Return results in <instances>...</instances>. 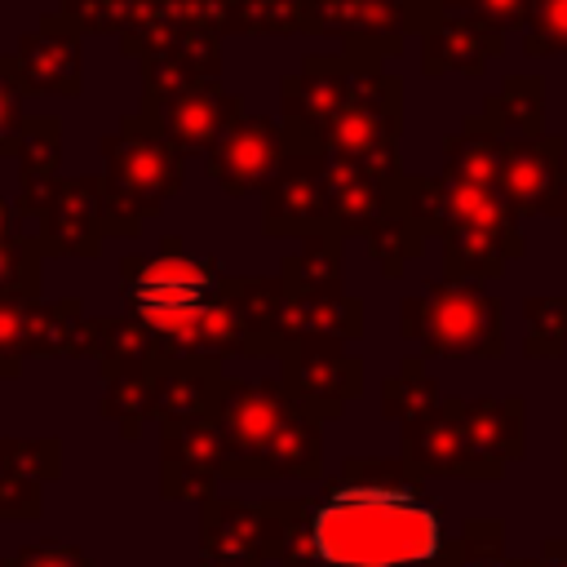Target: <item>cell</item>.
Wrapping results in <instances>:
<instances>
[{
  "mask_svg": "<svg viewBox=\"0 0 567 567\" xmlns=\"http://www.w3.org/2000/svg\"><path fill=\"white\" fill-rule=\"evenodd\" d=\"M456 532L403 456H346L337 483L310 496L297 554L279 567H447Z\"/></svg>",
  "mask_w": 567,
  "mask_h": 567,
  "instance_id": "1",
  "label": "cell"
},
{
  "mask_svg": "<svg viewBox=\"0 0 567 567\" xmlns=\"http://www.w3.org/2000/svg\"><path fill=\"white\" fill-rule=\"evenodd\" d=\"M226 270L217 257H195L177 235L159 244V252L120 261L124 310L142 319L159 354L168 359H226L235 354V323L226 310Z\"/></svg>",
  "mask_w": 567,
  "mask_h": 567,
  "instance_id": "2",
  "label": "cell"
},
{
  "mask_svg": "<svg viewBox=\"0 0 567 567\" xmlns=\"http://www.w3.org/2000/svg\"><path fill=\"white\" fill-rule=\"evenodd\" d=\"M186 155L142 120V111L124 115L102 137V230L137 235L142 221L159 217L164 204L182 190Z\"/></svg>",
  "mask_w": 567,
  "mask_h": 567,
  "instance_id": "3",
  "label": "cell"
},
{
  "mask_svg": "<svg viewBox=\"0 0 567 567\" xmlns=\"http://www.w3.org/2000/svg\"><path fill=\"white\" fill-rule=\"evenodd\" d=\"M399 332L434 359H501L505 306L483 284L434 279L425 284V292L403 297Z\"/></svg>",
  "mask_w": 567,
  "mask_h": 567,
  "instance_id": "4",
  "label": "cell"
},
{
  "mask_svg": "<svg viewBox=\"0 0 567 567\" xmlns=\"http://www.w3.org/2000/svg\"><path fill=\"white\" fill-rule=\"evenodd\" d=\"M310 496L288 501H230L199 505V567H266L297 554Z\"/></svg>",
  "mask_w": 567,
  "mask_h": 567,
  "instance_id": "5",
  "label": "cell"
},
{
  "mask_svg": "<svg viewBox=\"0 0 567 567\" xmlns=\"http://www.w3.org/2000/svg\"><path fill=\"white\" fill-rule=\"evenodd\" d=\"M447 221H443V279H470V284H487L501 279L509 270L514 257H523V230H518V213L509 208V199L492 186H474V182H456L447 177Z\"/></svg>",
  "mask_w": 567,
  "mask_h": 567,
  "instance_id": "6",
  "label": "cell"
},
{
  "mask_svg": "<svg viewBox=\"0 0 567 567\" xmlns=\"http://www.w3.org/2000/svg\"><path fill=\"white\" fill-rule=\"evenodd\" d=\"M350 93L323 137V155L332 159H399L403 137V80L385 71L381 58L354 53Z\"/></svg>",
  "mask_w": 567,
  "mask_h": 567,
  "instance_id": "7",
  "label": "cell"
},
{
  "mask_svg": "<svg viewBox=\"0 0 567 567\" xmlns=\"http://www.w3.org/2000/svg\"><path fill=\"white\" fill-rule=\"evenodd\" d=\"M434 22L416 0H306V35L341 40V53L399 58L408 35H425Z\"/></svg>",
  "mask_w": 567,
  "mask_h": 567,
  "instance_id": "8",
  "label": "cell"
},
{
  "mask_svg": "<svg viewBox=\"0 0 567 567\" xmlns=\"http://www.w3.org/2000/svg\"><path fill=\"white\" fill-rule=\"evenodd\" d=\"M354 62V53H306V62L279 80L288 155H323V137L350 93Z\"/></svg>",
  "mask_w": 567,
  "mask_h": 567,
  "instance_id": "9",
  "label": "cell"
},
{
  "mask_svg": "<svg viewBox=\"0 0 567 567\" xmlns=\"http://www.w3.org/2000/svg\"><path fill=\"white\" fill-rule=\"evenodd\" d=\"M297 408H301V394H292L284 377H226L221 403L213 412L230 443L226 478H252L261 452Z\"/></svg>",
  "mask_w": 567,
  "mask_h": 567,
  "instance_id": "10",
  "label": "cell"
},
{
  "mask_svg": "<svg viewBox=\"0 0 567 567\" xmlns=\"http://www.w3.org/2000/svg\"><path fill=\"white\" fill-rule=\"evenodd\" d=\"M84 31L66 13H44L13 53L0 58L4 84H13L22 97H80L84 89Z\"/></svg>",
  "mask_w": 567,
  "mask_h": 567,
  "instance_id": "11",
  "label": "cell"
},
{
  "mask_svg": "<svg viewBox=\"0 0 567 567\" xmlns=\"http://www.w3.org/2000/svg\"><path fill=\"white\" fill-rule=\"evenodd\" d=\"M447 416L456 425L470 483H496L505 474V465L523 461V452H527V403L518 394L447 399Z\"/></svg>",
  "mask_w": 567,
  "mask_h": 567,
  "instance_id": "12",
  "label": "cell"
},
{
  "mask_svg": "<svg viewBox=\"0 0 567 567\" xmlns=\"http://www.w3.org/2000/svg\"><path fill=\"white\" fill-rule=\"evenodd\" d=\"M230 470V443L217 416L159 425V496L164 501H213Z\"/></svg>",
  "mask_w": 567,
  "mask_h": 567,
  "instance_id": "13",
  "label": "cell"
},
{
  "mask_svg": "<svg viewBox=\"0 0 567 567\" xmlns=\"http://www.w3.org/2000/svg\"><path fill=\"white\" fill-rule=\"evenodd\" d=\"M332 186L323 155H284L279 177L261 195V235L270 239H310L332 230Z\"/></svg>",
  "mask_w": 567,
  "mask_h": 567,
  "instance_id": "14",
  "label": "cell"
},
{
  "mask_svg": "<svg viewBox=\"0 0 567 567\" xmlns=\"http://www.w3.org/2000/svg\"><path fill=\"white\" fill-rule=\"evenodd\" d=\"M284 124H275L270 115H239L217 146L204 155V173L230 195V199H248V195H266V186L279 177L284 168Z\"/></svg>",
  "mask_w": 567,
  "mask_h": 567,
  "instance_id": "15",
  "label": "cell"
},
{
  "mask_svg": "<svg viewBox=\"0 0 567 567\" xmlns=\"http://www.w3.org/2000/svg\"><path fill=\"white\" fill-rule=\"evenodd\" d=\"M239 115H244V102L230 89H221V80H204L173 93H142V120L155 124L182 155L186 151L208 155Z\"/></svg>",
  "mask_w": 567,
  "mask_h": 567,
  "instance_id": "16",
  "label": "cell"
},
{
  "mask_svg": "<svg viewBox=\"0 0 567 567\" xmlns=\"http://www.w3.org/2000/svg\"><path fill=\"white\" fill-rule=\"evenodd\" d=\"M501 195L518 217H563L567 204V146L563 137H518L505 151Z\"/></svg>",
  "mask_w": 567,
  "mask_h": 567,
  "instance_id": "17",
  "label": "cell"
},
{
  "mask_svg": "<svg viewBox=\"0 0 567 567\" xmlns=\"http://www.w3.org/2000/svg\"><path fill=\"white\" fill-rule=\"evenodd\" d=\"M323 159H328V186H332V208H337L332 235L368 239L394 204L403 164L399 159H332V155H323Z\"/></svg>",
  "mask_w": 567,
  "mask_h": 567,
  "instance_id": "18",
  "label": "cell"
},
{
  "mask_svg": "<svg viewBox=\"0 0 567 567\" xmlns=\"http://www.w3.org/2000/svg\"><path fill=\"white\" fill-rule=\"evenodd\" d=\"M284 381L292 394H301L306 403H319V408H332L341 412L346 403H354L363 390H368V377H363V359L346 350V341H332V337H310V341H297L284 359Z\"/></svg>",
  "mask_w": 567,
  "mask_h": 567,
  "instance_id": "19",
  "label": "cell"
},
{
  "mask_svg": "<svg viewBox=\"0 0 567 567\" xmlns=\"http://www.w3.org/2000/svg\"><path fill=\"white\" fill-rule=\"evenodd\" d=\"M35 239L44 257H97L102 252V177H58Z\"/></svg>",
  "mask_w": 567,
  "mask_h": 567,
  "instance_id": "20",
  "label": "cell"
},
{
  "mask_svg": "<svg viewBox=\"0 0 567 567\" xmlns=\"http://www.w3.org/2000/svg\"><path fill=\"white\" fill-rule=\"evenodd\" d=\"M505 53V31L487 22L478 9H461L439 18L421 35V75H470L478 80L496 58Z\"/></svg>",
  "mask_w": 567,
  "mask_h": 567,
  "instance_id": "21",
  "label": "cell"
},
{
  "mask_svg": "<svg viewBox=\"0 0 567 567\" xmlns=\"http://www.w3.org/2000/svg\"><path fill=\"white\" fill-rule=\"evenodd\" d=\"M195 35H226V0H151L142 18L120 35V49L124 58L146 62Z\"/></svg>",
  "mask_w": 567,
  "mask_h": 567,
  "instance_id": "22",
  "label": "cell"
},
{
  "mask_svg": "<svg viewBox=\"0 0 567 567\" xmlns=\"http://www.w3.org/2000/svg\"><path fill=\"white\" fill-rule=\"evenodd\" d=\"M221 390H226L221 359H168V354H159L151 368V416L159 425L213 416L221 403Z\"/></svg>",
  "mask_w": 567,
  "mask_h": 567,
  "instance_id": "23",
  "label": "cell"
},
{
  "mask_svg": "<svg viewBox=\"0 0 567 567\" xmlns=\"http://www.w3.org/2000/svg\"><path fill=\"white\" fill-rule=\"evenodd\" d=\"M58 470H62L58 439H9L4 470H0V518H9V523L40 518L44 483H53Z\"/></svg>",
  "mask_w": 567,
  "mask_h": 567,
  "instance_id": "24",
  "label": "cell"
},
{
  "mask_svg": "<svg viewBox=\"0 0 567 567\" xmlns=\"http://www.w3.org/2000/svg\"><path fill=\"white\" fill-rule=\"evenodd\" d=\"M337 416L341 412L301 399V408L288 416V425L261 452L252 483H266V478H323V421H337Z\"/></svg>",
  "mask_w": 567,
  "mask_h": 567,
  "instance_id": "25",
  "label": "cell"
},
{
  "mask_svg": "<svg viewBox=\"0 0 567 567\" xmlns=\"http://www.w3.org/2000/svg\"><path fill=\"white\" fill-rule=\"evenodd\" d=\"M332 337V341H359L363 337V301L350 292H297L288 288L284 315H279V346L284 354L297 341Z\"/></svg>",
  "mask_w": 567,
  "mask_h": 567,
  "instance_id": "26",
  "label": "cell"
},
{
  "mask_svg": "<svg viewBox=\"0 0 567 567\" xmlns=\"http://www.w3.org/2000/svg\"><path fill=\"white\" fill-rule=\"evenodd\" d=\"M9 159H18V199H9V204H13L18 217L27 213V217L40 221V213H44L53 186H58L62 120H58V115H31Z\"/></svg>",
  "mask_w": 567,
  "mask_h": 567,
  "instance_id": "27",
  "label": "cell"
},
{
  "mask_svg": "<svg viewBox=\"0 0 567 567\" xmlns=\"http://www.w3.org/2000/svg\"><path fill=\"white\" fill-rule=\"evenodd\" d=\"M505 151H509V142L483 115H465L461 128L443 137V173L456 177V182H474V186L501 190Z\"/></svg>",
  "mask_w": 567,
  "mask_h": 567,
  "instance_id": "28",
  "label": "cell"
},
{
  "mask_svg": "<svg viewBox=\"0 0 567 567\" xmlns=\"http://www.w3.org/2000/svg\"><path fill=\"white\" fill-rule=\"evenodd\" d=\"M97 350V319L84 315L80 297L40 301L31 332H27V359H66V354H93Z\"/></svg>",
  "mask_w": 567,
  "mask_h": 567,
  "instance_id": "29",
  "label": "cell"
},
{
  "mask_svg": "<svg viewBox=\"0 0 567 567\" xmlns=\"http://www.w3.org/2000/svg\"><path fill=\"white\" fill-rule=\"evenodd\" d=\"M137 66H142V93H173V89H190L204 80H221V35L182 40Z\"/></svg>",
  "mask_w": 567,
  "mask_h": 567,
  "instance_id": "30",
  "label": "cell"
},
{
  "mask_svg": "<svg viewBox=\"0 0 567 567\" xmlns=\"http://www.w3.org/2000/svg\"><path fill=\"white\" fill-rule=\"evenodd\" d=\"M505 142H518V137H545V80L540 75H527V71H514L501 80L496 93L483 97V111H478Z\"/></svg>",
  "mask_w": 567,
  "mask_h": 567,
  "instance_id": "31",
  "label": "cell"
},
{
  "mask_svg": "<svg viewBox=\"0 0 567 567\" xmlns=\"http://www.w3.org/2000/svg\"><path fill=\"white\" fill-rule=\"evenodd\" d=\"M399 456L416 478H465V452H461L456 425L447 416V399H443V408L434 416H425V421L403 430Z\"/></svg>",
  "mask_w": 567,
  "mask_h": 567,
  "instance_id": "32",
  "label": "cell"
},
{
  "mask_svg": "<svg viewBox=\"0 0 567 567\" xmlns=\"http://www.w3.org/2000/svg\"><path fill=\"white\" fill-rule=\"evenodd\" d=\"M439 408H443V390H439V381L425 372V363L416 354H408L399 363V372H390L381 381V416L403 425V430L425 421V416H434Z\"/></svg>",
  "mask_w": 567,
  "mask_h": 567,
  "instance_id": "33",
  "label": "cell"
},
{
  "mask_svg": "<svg viewBox=\"0 0 567 567\" xmlns=\"http://www.w3.org/2000/svg\"><path fill=\"white\" fill-rule=\"evenodd\" d=\"M93 359L102 363V377H115V372L155 363L159 359V341H155V332L142 319H133L124 310V315L97 319V350H93Z\"/></svg>",
  "mask_w": 567,
  "mask_h": 567,
  "instance_id": "34",
  "label": "cell"
},
{
  "mask_svg": "<svg viewBox=\"0 0 567 567\" xmlns=\"http://www.w3.org/2000/svg\"><path fill=\"white\" fill-rule=\"evenodd\" d=\"M279 266L284 284L297 292H341V235H310Z\"/></svg>",
  "mask_w": 567,
  "mask_h": 567,
  "instance_id": "35",
  "label": "cell"
},
{
  "mask_svg": "<svg viewBox=\"0 0 567 567\" xmlns=\"http://www.w3.org/2000/svg\"><path fill=\"white\" fill-rule=\"evenodd\" d=\"M306 27V0H226V35H292Z\"/></svg>",
  "mask_w": 567,
  "mask_h": 567,
  "instance_id": "36",
  "label": "cell"
},
{
  "mask_svg": "<svg viewBox=\"0 0 567 567\" xmlns=\"http://www.w3.org/2000/svg\"><path fill=\"white\" fill-rule=\"evenodd\" d=\"M368 252H372L381 279H403V270H408L416 257H425V235H421L403 213L390 208V213L377 221V230L368 235Z\"/></svg>",
  "mask_w": 567,
  "mask_h": 567,
  "instance_id": "37",
  "label": "cell"
},
{
  "mask_svg": "<svg viewBox=\"0 0 567 567\" xmlns=\"http://www.w3.org/2000/svg\"><path fill=\"white\" fill-rule=\"evenodd\" d=\"M40 310V292L0 288V377H18L27 363V332Z\"/></svg>",
  "mask_w": 567,
  "mask_h": 567,
  "instance_id": "38",
  "label": "cell"
},
{
  "mask_svg": "<svg viewBox=\"0 0 567 567\" xmlns=\"http://www.w3.org/2000/svg\"><path fill=\"white\" fill-rule=\"evenodd\" d=\"M447 567H523V558H514L505 549V523L501 518H465L456 532Z\"/></svg>",
  "mask_w": 567,
  "mask_h": 567,
  "instance_id": "39",
  "label": "cell"
},
{
  "mask_svg": "<svg viewBox=\"0 0 567 567\" xmlns=\"http://www.w3.org/2000/svg\"><path fill=\"white\" fill-rule=\"evenodd\" d=\"M523 319H527V337H523L527 359H563L567 354V297H527Z\"/></svg>",
  "mask_w": 567,
  "mask_h": 567,
  "instance_id": "40",
  "label": "cell"
},
{
  "mask_svg": "<svg viewBox=\"0 0 567 567\" xmlns=\"http://www.w3.org/2000/svg\"><path fill=\"white\" fill-rule=\"evenodd\" d=\"M151 0H62L58 13H66L84 35H124Z\"/></svg>",
  "mask_w": 567,
  "mask_h": 567,
  "instance_id": "41",
  "label": "cell"
},
{
  "mask_svg": "<svg viewBox=\"0 0 567 567\" xmlns=\"http://www.w3.org/2000/svg\"><path fill=\"white\" fill-rule=\"evenodd\" d=\"M527 58H567V0H536L523 27Z\"/></svg>",
  "mask_w": 567,
  "mask_h": 567,
  "instance_id": "42",
  "label": "cell"
},
{
  "mask_svg": "<svg viewBox=\"0 0 567 567\" xmlns=\"http://www.w3.org/2000/svg\"><path fill=\"white\" fill-rule=\"evenodd\" d=\"M4 567H93V558L66 540H31L4 558Z\"/></svg>",
  "mask_w": 567,
  "mask_h": 567,
  "instance_id": "43",
  "label": "cell"
},
{
  "mask_svg": "<svg viewBox=\"0 0 567 567\" xmlns=\"http://www.w3.org/2000/svg\"><path fill=\"white\" fill-rule=\"evenodd\" d=\"M22 128H27L22 93H18L13 84H4V89H0V151H4V155H13V146H18Z\"/></svg>",
  "mask_w": 567,
  "mask_h": 567,
  "instance_id": "44",
  "label": "cell"
},
{
  "mask_svg": "<svg viewBox=\"0 0 567 567\" xmlns=\"http://www.w3.org/2000/svg\"><path fill=\"white\" fill-rule=\"evenodd\" d=\"M532 4H536V0H474V9H478L487 22H496L501 31H523L527 18H532Z\"/></svg>",
  "mask_w": 567,
  "mask_h": 567,
  "instance_id": "45",
  "label": "cell"
},
{
  "mask_svg": "<svg viewBox=\"0 0 567 567\" xmlns=\"http://www.w3.org/2000/svg\"><path fill=\"white\" fill-rule=\"evenodd\" d=\"M523 567H567V536H549L532 558H523Z\"/></svg>",
  "mask_w": 567,
  "mask_h": 567,
  "instance_id": "46",
  "label": "cell"
},
{
  "mask_svg": "<svg viewBox=\"0 0 567 567\" xmlns=\"http://www.w3.org/2000/svg\"><path fill=\"white\" fill-rule=\"evenodd\" d=\"M416 4L430 13V22H439L447 13H461V9H474V0H416Z\"/></svg>",
  "mask_w": 567,
  "mask_h": 567,
  "instance_id": "47",
  "label": "cell"
},
{
  "mask_svg": "<svg viewBox=\"0 0 567 567\" xmlns=\"http://www.w3.org/2000/svg\"><path fill=\"white\" fill-rule=\"evenodd\" d=\"M563 478H567V421H563Z\"/></svg>",
  "mask_w": 567,
  "mask_h": 567,
  "instance_id": "48",
  "label": "cell"
},
{
  "mask_svg": "<svg viewBox=\"0 0 567 567\" xmlns=\"http://www.w3.org/2000/svg\"><path fill=\"white\" fill-rule=\"evenodd\" d=\"M558 226H563V235H567V204H563V217H558Z\"/></svg>",
  "mask_w": 567,
  "mask_h": 567,
  "instance_id": "49",
  "label": "cell"
}]
</instances>
